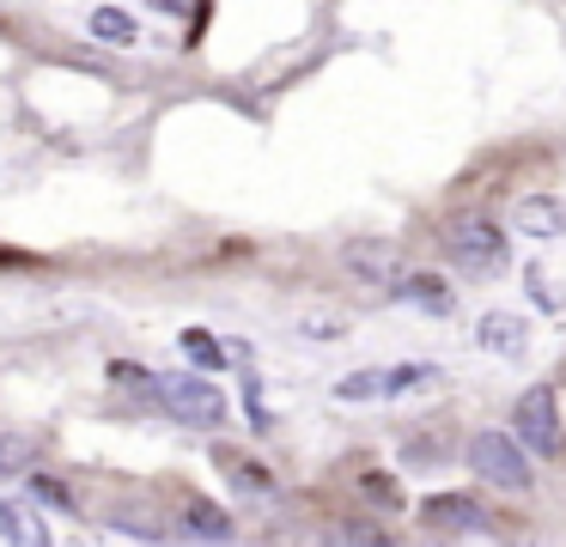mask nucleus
I'll use <instances>...</instances> for the list:
<instances>
[{
  "instance_id": "obj_4",
  "label": "nucleus",
  "mask_w": 566,
  "mask_h": 547,
  "mask_svg": "<svg viewBox=\"0 0 566 547\" xmlns=\"http://www.w3.org/2000/svg\"><path fill=\"white\" fill-rule=\"evenodd\" d=\"M159 401H165V408H171L184 425H201V432L226 425V396L208 383V377H189V371L159 377Z\"/></svg>"
},
{
  "instance_id": "obj_1",
  "label": "nucleus",
  "mask_w": 566,
  "mask_h": 547,
  "mask_svg": "<svg viewBox=\"0 0 566 547\" xmlns=\"http://www.w3.org/2000/svg\"><path fill=\"white\" fill-rule=\"evenodd\" d=\"M469 469L488 486H500V493H530V481H536L530 450L517 432H475L469 438Z\"/></svg>"
},
{
  "instance_id": "obj_5",
  "label": "nucleus",
  "mask_w": 566,
  "mask_h": 547,
  "mask_svg": "<svg viewBox=\"0 0 566 547\" xmlns=\"http://www.w3.org/2000/svg\"><path fill=\"white\" fill-rule=\"evenodd\" d=\"M420 523L432 535H475V529H488V505L475 493H432L420 505Z\"/></svg>"
},
{
  "instance_id": "obj_3",
  "label": "nucleus",
  "mask_w": 566,
  "mask_h": 547,
  "mask_svg": "<svg viewBox=\"0 0 566 547\" xmlns=\"http://www.w3.org/2000/svg\"><path fill=\"white\" fill-rule=\"evenodd\" d=\"M512 432L524 438L530 456H560V401L548 383H530L512 408Z\"/></svg>"
},
{
  "instance_id": "obj_18",
  "label": "nucleus",
  "mask_w": 566,
  "mask_h": 547,
  "mask_svg": "<svg viewBox=\"0 0 566 547\" xmlns=\"http://www.w3.org/2000/svg\"><path fill=\"white\" fill-rule=\"evenodd\" d=\"M226 469H232L238 481L250 486V493H269V474H262V462H226Z\"/></svg>"
},
{
  "instance_id": "obj_7",
  "label": "nucleus",
  "mask_w": 566,
  "mask_h": 547,
  "mask_svg": "<svg viewBox=\"0 0 566 547\" xmlns=\"http://www.w3.org/2000/svg\"><path fill=\"white\" fill-rule=\"evenodd\" d=\"M347 267H354L366 286H384V280L396 274V250L390 243H378V238H366V243H347Z\"/></svg>"
},
{
  "instance_id": "obj_17",
  "label": "nucleus",
  "mask_w": 566,
  "mask_h": 547,
  "mask_svg": "<svg viewBox=\"0 0 566 547\" xmlns=\"http://www.w3.org/2000/svg\"><path fill=\"white\" fill-rule=\"evenodd\" d=\"M31 498H43V505H62V511H74V498H67V486H55V481H31Z\"/></svg>"
},
{
  "instance_id": "obj_11",
  "label": "nucleus",
  "mask_w": 566,
  "mask_h": 547,
  "mask_svg": "<svg viewBox=\"0 0 566 547\" xmlns=\"http://www.w3.org/2000/svg\"><path fill=\"white\" fill-rule=\"evenodd\" d=\"M0 535H7V541H50L43 517H31L25 505H13V498H0Z\"/></svg>"
},
{
  "instance_id": "obj_14",
  "label": "nucleus",
  "mask_w": 566,
  "mask_h": 547,
  "mask_svg": "<svg viewBox=\"0 0 566 547\" xmlns=\"http://www.w3.org/2000/svg\"><path fill=\"white\" fill-rule=\"evenodd\" d=\"M184 353L201 365V371H220V340L201 335V328H189V335H184Z\"/></svg>"
},
{
  "instance_id": "obj_13",
  "label": "nucleus",
  "mask_w": 566,
  "mask_h": 547,
  "mask_svg": "<svg viewBox=\"0 0 566 547\" xmlns=\"http://www.w3.org/2000/svg\"><path fill=\"white\" fill-rule=\"evenodd\" d=\"M432 383V365H396V371H384V396H402V389H420Z\"/></svg>"
},
{
  "instance_id": "obj_6",
  "label": "nucleus",
  "mask_w": 566,
  "mask_h": 547,
  "mask_svg": "<svg viewBox=\"0 0 566 547\" xmlns=\"http://www.w3.org/2000/svg\"><path fill=\"white\" fill-rule=\"evenodd\" d=\"M475 340H481V347H488V353H505V359H512V353H524L530 328L517 323L512 311H488V316H481V323H475Z\"/></svg>"
},
{
  "instance_id": "obj_10",
  "label": "nucleus",
  "mask_w": 566,
  "mask_h": 547,
  "mask_svg": "<svg viewBox=\"0 0 566 547\" xmlns=\"http://www.w3.org/2000/svg\"><path fill=\"white\" fill-rule=\"evenodd\" d=\"M86 31L98 36V43H111V49H128V43H135V19H128L123 7H98V12L86 19Z\"/></svg>"
},
{
  "instance_id": "obj_16",
  "label": "nucleus",
  "mask_w": 566,
  "mask_h": 547,
  "mask_svg": "<svg viewBox=\"0 0 566 547\" xmlns=\"http://www.w3.org/2000/svg\"><path fill=\"white\" fill-rule=\"evenodd\" d=\"M111 377H116L123 389H140V396H159V383H153V377L140 371V365H111Z\"/></svg>"
},
{
  "instance_id": "obj_2",
  "label": "nucleus",
  "mask_w": 566,
  "mask_h": 547,
  "mask_svg": "<svg viewBox=\"0 0 566 547\" xmlns=\"http://www.w3.org/2000/svg\"><path fill=\"white\" fill-rule=\"evenodd\" d=\"M444 250H451V262L463 267V274H500L505 267V231L493 225V219H451L444 225Z\"/></svg>"
},
{
  "instance_id": "obj_12",
  "label": "nucleus",
  "mask_w": 566,
  "mask_h": 547,
  "mask_svg": "<svg viewBox=\"0 0 566 547\" xmlns=\"http://www.w3.org/2000/svg\"><path fill=\"white\" fill-rule=\"evenodd\" d=\"M38 462V444L25 432H0V474H25Z\"/></svg>"
},
{
  "instance_id": "obj_8",
  "label": "nucleus",
  "mask_w": 566,
  "mask_h": 547,
  "mask_svg": "<svg viewBox=\"0 0 566 547\" xmlns=\"http://www.w3.org/2000/svg\"><path fill=\"white\" fill-rule=\"evenodd\" d=\"M512 225L530 231V238H554V231H566V207L548 201V194H530V201H517Z\"/></svg>"
},
{
  "instance_id": "obj_9",
  "label": "nucleus",
  "mask_w": 566,
  "mask_h": 547,
  "mask_svg": "<svg viewBox=\"0 0 566 547\" xmlns=\"http://www.w3.org/2000/svg\"><path fill=\"white\" fill-rule=\"evenodd\" d=\"M184 529L201 535V541H232V517L220 505H208V498H189L184 505Z\"/></svg>"
},
{
  "instance_id": "obj_15",
  "label": "nucleus",
  "mask_w": 566,
  "mask_h": 547,
  "mask_svg": "<svg viewBox=\"0 0 566 547\" xmlns=\"http://www.w3.org/2000/svg\"><path fill=\"white\" fill-rule=\"evenodd\" d=\"M335 396H342V401H366V396H384V371H359V377H342V383H335Z\"/></svg>"
}]
</instances>
